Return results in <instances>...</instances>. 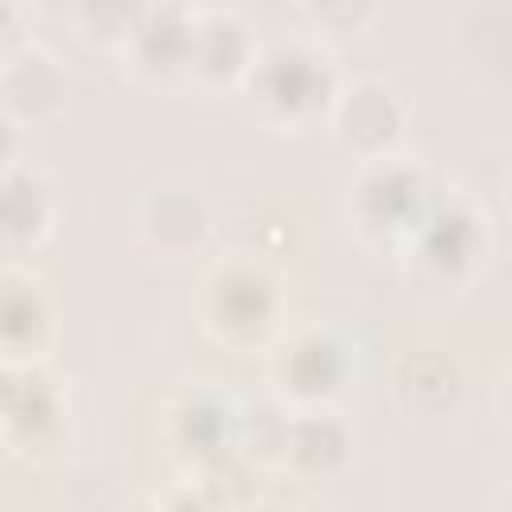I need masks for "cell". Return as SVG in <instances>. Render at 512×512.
<instances>
[{"mask_svg": "<svg viewBox=\"0 0 512 512\" xmlns=\"http://www.w3.org/2000/svg\"><path fill=\"white\" fill-rule=\"evenodd\" d=\"M340 68L324 36L296 28L260 40L252 68L240 84L252 116L276 132H304L328 124V108L340 88Z\"/></svg>", "mask_w": 512, "mask_h": 512, "instance_id": "1", "label": "cell"}, {"mask_svg": "<svg viewBox=\"0 0 512 512\" xmlns=\"http://www.w3.org/2000/svg\"><path fill=\"white\" fill-rule=\"evenodd\" d=\"M436 196L440 180L428 172V164L404 152H388L352 168L344 184V220L364 244L392 248L400 256L432 212Z\"/></svg>", "mask_w": 512, "mask_h": 512, "instance_id": "2", "label": "cell"}, {"mask_svg": "<svg viewBox=\"0 0 512 512\" xmlns=\"http://www.w3.org/2000/svg\"><path fill=\"white\" fill-rule=\"evenodd\" d=\"M488 252H492V224L484 204L456 184H440L432 212L424 216L400 260L412 284L432 292H460L476 280Z\"/></svg>", "mask_w": 512, "mask_h": 512, "instance_id": "3", "label": "cell"}, {"mask_svg": "<svg viewBox=\"0 0 512 512\" xmlns=\"http://www.w3.org/2000/svg\"><path fill=\"white\" fill-rule=\"evenodd\" d=\"M196 312L212 340L236 352H252L268 340H280V320H284L280 276L264 260L232 252L204 272L196 292Z\"/></svg>", "mask_w": 512, "mask_h": 512, "instance_id": "4", "label": "cell"}, {"mask_svg": "<svg viewBox=\"0 0 512 512\" xmlns=\"http://www.w3.org/2000/svg\"><path fill=\"white\" fill-rule=\"evenodd\" d=\"M356 372V352L332 324H300L272 344V392L292 408H332Z\"/></svg>", "mask_w": 512, "mask_h": 512, "instance_id": "5", "label": "cell"}, {"mask_svg": "<svg viewBox=\"0 0 512 512\" xmlns=\"http://www.w3.org/2000/svg\"><path fill=\"white\" fill-rule=\"evenodd\" d=\"M408 128V100L404 92L376 72L344 76L336 88V100L328 108V132L352 160H376L388 152H400Z\"/></svg>", "mask_w": 512, "mask_h": 512, "instance_id": "6", "label": "cell"}, {"mask_svg": "<svg viewBox=\"0 0 512 512\" xmlns=\"http://www.w3.org/2000/svg\"><path fill=\"white\" fill-rule=\"evenodd\" d=\"M212 208L188 180H160L136 204V244L160 260H184L208 244Z\"/></svg>", "mask_w": 512, "mask_h": 512, "instance_id": "7", "label": "cell"}, {"mask_svg": "<svg viewBox=\"0 0 512 512\" xmlns=\"http://www.w3.org/2000/svg\"><path fill=\"white\" fill-rule=\"evenodd\" d=\"M192 12L184 4H148L136 12L128 40L120 48L124 68L156 88L188 84V44H192Z\"/></svg>", "mask_w": 512, "mask_h": 512, "instance_id": "8", "label": "cell"}, {"mask_svg": "<svg viewBox=\"0 0 512 512\" xmlns=\"http://www.w3.org/2000/svg\"><path fill=\"white\" fill-rule=\"evenodd\" d=\"M260 40L236 8H196L188 44V84L240 88Z\"/></svg>", "mask_w": 512, "mask_h": 512, "instance_id": "9", "label": "cell"}, {"mask_svg": "<svg viewBox=\"0 0 512 512\" xmlns=\"http://www.w3.org/2000/svg\"><path fill=\"white\" fill-rule=\"evenodd\" d=\"M68 100V72L64 64L40 48V44H20L4 52L0 64V104H4V124H40L52 120Z\"/></svg>", "mask_w": 512, "mask_h": 512, "instance_id": "10", "label": "cell"}, {"mask_svg": "<svg viewBox=\"0 0 512 512\" xmlns=\"http://www.w3.org/2000/svg\"><path fill=\"white\" fill-rule=\"evenodd\" d=\"M0 188H4V244L12 252H28V248L44 244L52 224H56V188H52V180L36 164H24V160L8 156Z\"/></svg>", "mask_w": 512, "mask_h": 512, "instance_id": "11", "label": "cell"}, {"mask_svg": "<svg viewBox=\"0 0 512 512\" xmlns=\"http://www.w3.org/2000/svg\"><path fill=\"white\" fill-rule=\"evenodd\" d=\"M48 340H52V304L32 276L12 268L4 276V296H0V344L8 368L36 364Z\"/></svg>", "mask_w": 512, "mask_h": 512, "instance_id": "12", "label": "cell"}, {"mask_svg": "<svg viewBox=\"0 0 512 512\" xmlns=\"http://www.w3.org/2000/svg\"><path fill=\"white\" fill-rule=\"evenodd\" d=\"M172 444L192 464H216L232 448H240V408L212 396L188 392L172 408Z\"/></svg>", "mask_w": 512, "mask_h": 512, "instance_id": "13", "label": "cell"}, {"mask_svg": "<svg viewBox=\"0 0 512 512\" xmlns=\"http://www.w3.org/2000/svg\"><path fill=\"white\" fill-rule=\"evenodd\" d=\"M60 428V392L36 368H8L4 384V436L12 448H44Z\"/></svg>", "mask_w": 512, "mask_h": 512, "instance_id": "14", "label": "cell"}, {"mask_svg": "<svg viewBox=\"0 0 512 512\" xmlns=\"http://www.w3.org/2000/svg\"><path fill=\"white\" fill-rule=\"evenodd\" d=\"M280 460L304 476H332L352 460V428L336 408H300L292 412Z\"/></svg>", "mask_w": 512, "mask_h": 512, "instance_id": "15", "label": "cell"}, {"mask_svg": "<svg viewBox=\"0 0 512 512\" xmlns=\"http://www.w3.org/2000/svg\"><path fill=\"white\" fill-rule=\"evenodd\" d=\"M292 424V408L272 392L268 400H252L240 408V448H248L252 456H284V436Z\"/></svg>", "mask_w": 512, "mask_h": 512, "instance_id": "16", "label": "cell"}, {"mask_svg": "<svg viewBox=\"0 0 512 512\" xmlns=\"http://www.w3.org/2000/svg\"><path fill=\"white\" fill-rule=\"evenodd\" d=\"M136 12H140V8H120V4H80V8H76V24H80V36H84V40L120 52L124 40H128V28H132V20H136Z\"/></svg>", "mask_w": 512, "mask_h": 512, "instance_id": "17", "label": "cell"}, {"mask_svg": "<svg viewBox=\"0 0 512 512\" xmlns=\"http://www.w3.org/2000/svg\"><path fill=\"white\" fill-rule=\"evenodd\" d=\"M300 16L312 20L308 32L320 36V32H356L372 16V8L368 4H320V8L316 4H304Z\"/></svg>", "mask_w": 512, "mask_h": 512, "instance_id": "18", "label": "cell"}, {"mask_svg": "<svg viewBox=\"0 0 512 512\" xmlns=\"http://www.w3.org/2000/svg\"><path fill=\"white\" fill-rule=\"evenodd\" d=\"M160 512H224L208 492H200V488H180Z\"/></svg>", "mask_w": 512, "mask_h": 512, "instance_id": "19", "label": "cell"}, {"mask_svg": "<svg viewBox=\"0 0 512 512\" xmlns=\"http://www.w3.org/2000/svg\"><path fill=\"white\" fill-rule=\"evenodd\" d=\"M500 404H504V412H508V420H512V368H508V376H504V388H500Z\"/></svg>", "mask_w": 512, "mask_h": 512, "instance_id": "20", "label": "cell"}, {"mask_svg": "<svg viewBox=\"0 0 512 512\" xmlns=\"http://www.w3.org/2000/svg\"><path fill=\"white\" fill-rule=\"evenodd\" d=\"M500 196H504V208H508V216H512V164H508V172H504V180H500Z\"/></svg>", "mask_w": 512, "mask_h": 512, "instance_id": "21", "label": "cell"}, {"mask_svg": "<svg viewBox=\"0 0 512 512\" xmlns=\"http://www.w3.org/2000/svg\"><path fill=\"white\" fill-rule=\"evenodd\" d=\"M304 512H324V508H304Z\"/></svg>", "mask_w": 512, "mask_h": 512, "instance_id": "22", "label": "cell"}, {"mask_svg": "<svg viewBox=\"0 0 512 512\" xmlns=\"http://www.w3.org/2000/svg\"><path fill=\"white\" fill-rule=\"evenodd\" d=\"M508 512H512V500H508Z\"/></svg>", "mask_w": 512, "mask_h": 512, "instance_id": "23", "label": "cell"}, {"mask_svg": "<svg viewBox=\"0 0 512 512\" xmlns=\"http://www.w3.org/2000/svg\"><path fill=\"white\" fill-rule=\"evenodd\" d=\"M136 512H148V508H136Z\"/></svg>", "mask_w": 512, "mask_h": 512, "instance_id": "24", "label": "cell"}]
</instances>
